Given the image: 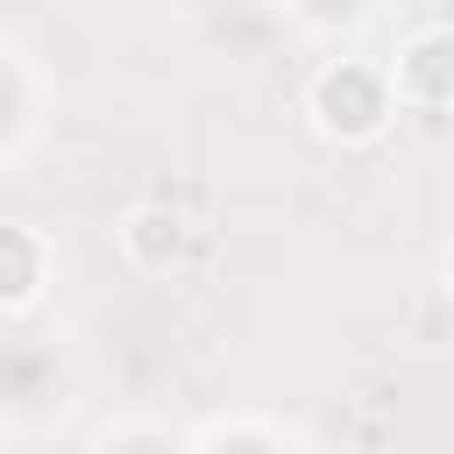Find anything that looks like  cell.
<instances>
[{"instance_id":"obj_1","label":"cell","mask_w":454,"mask_h":454,"mask_svg":"<svg viewBox=\"0 0 454 454\" xmlns=\"http://www.w3.org/2000/svg\"><path fill=\"white\" fill-rule=\"evenodd\" d=\"M305 114H312V128H319L326 142L362 149V142H376V135L390 128V114H397L390 71L369 64V57H333V64L312 71V85H305Z\"/></svg>"},{"instance_id":"obj_2","label":"cell","mask_w":454,"mask_h":454,"mask_svg":"<svg viewBox=\"0 0 454 454\" xmlns=\"http://www.w3.org/2000/svg\"><path fill=\"white\" fill-rule=\"evenodd\" d=\"M390 92H397V106H419V114L454 106V21H433V28H419V35L397 43Z\"/></svg>"},{"instance_id":"obj_3","label":"cell","mask_w":454,"mask_h":454,"mask_svg":"<svg viewBox=\"0 0 454 454\" xmlns=\"http://www.w3.org/2000/svg\"><path fill=\"white\" fill-rule=\"evenodd\" d=\"M121 255H128L135 270H149V277H170V270L192 255V220H184L177 206H163V199H142V206L121 220Z\"/></svg>"},{"instance_id":"obj_4","label":"cell","mask_w":454,"mask_h":454,"mask_svg":"<svg viewBox=\"0 0 454 454\" xmlns=\"http://www.w3.org/2000/svg\"><path fill=\"white\" fill-rule=\"evenodd\" d=\"M50 284V241L21 220H0V312L35 305Z\"/></svg>"},{"instance_id":"obj_5","label":"cell","mask_w":454,"mask_h":454,"mask_svg":"<svg viewBox=\"0 0 454 454\" xmlns=\"http://www.w3.org/2000/svg\"><path fill=\"white\" fill-rule=\"evenodd\" d=\"M447 291H454V248H447Z\"/></svg>"}]
</instances>
